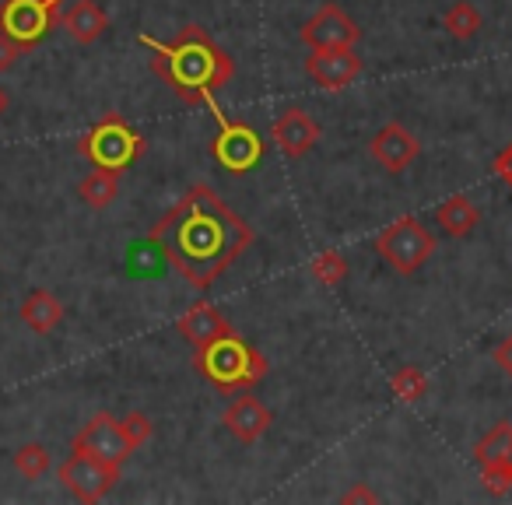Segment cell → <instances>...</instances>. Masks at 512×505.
<instances>
[{
  "instance_id": "obj_1",
  "label": "cell",
  "mask_w": 512,
  "mask_h": 505,
  "mask_svg": "<svg viewBox=\"0 0 512 505\" xmlns=\"http://www.w3.org/2000/svg\"><path fill=\"white\" fill-rule=\"evenodd\" d=\"M148 239L162 249V257L186 285L207 292L249 249L253 228L211 186L197 183L155 221Z\"/></svg>"
},
{
  "instance_id": "obj_2",
  "label": "cell",
  "mask_w": 512,
  "mask_h": 505,
  "mask_svg": "<svg viewBox=\"0 0 512 505\" xmlns=\"http://www.w3.org/2000/svg\"><path fill=\"white\" fill-rule=\"evenodd\" d=\"M137 43L151 53V71L172 88L186 106H204L214 99L218 88H225L235 74V60L211 39V32L200 25L179 29L176 43H158L151 36H137Z\"/></svg>"
},
{
  "instance_id": "obj_3",
  "label": "cell",
  "mask_w": 512,
  "mask_h": 505,
  "mask_svg": "<svg viewBox=\"0 0 512 505\" xmlns=\"http://www.w3.org/2000/svg\"><path fill=\"white\" fill-rule=\"evenodd\" d=\"M197 372L211 386H218L221 393L249 390V386L264 383V376L271 372V362L264 358V351H256L249 341H242L239 334H225L211 344L197 348Z\"/></svg>"
},
{
  "instance_id": "obj_4",
  "label": "cell",
  "mask_w": 512,
  "mask_h": 505,
  "mask_svg": "<svg viewBox=\"0 0 512 505\" xmlns=\"http://www.w3.org/2000/svg\"><path fill=\"white\" fill-rule=\"evenodd\" d=\"M144 137L123 120L120 113H106L85 137L78 141V151L92 162V169H106V172H127L137 158L144 155Z\"/></svg>"
},
{
  "instance_id": "obj_5",
  "label": "cell",
  "mask_w": 512,
  "mask_h": 505,
  "mask_svg": "<svg viewBox=\"0 0 512 505\" xmlns=\"http://www.w3.org/2000/svg\"><path fill=\"white\" fill-rule=\"evenodd\" d=\"M204 106L211 109V116L218 120V134H214V141H211L214 162L225 172H232V176L253 172L256 165L264 162V151H267L264 137L256 134L246 120H232V116L221 113V106L214 99H207Z\"/></svg>"
},
{
  "instance_id": "obj_6",
  "label": "cell",
  "mask_w": 512,
  "mask_h": 505,
  "mask_svg": "<svg viewBox=\"0 0 512 505\" xmlns=\"http://www.w3.org/2000/svg\"><path fill=\"white\" fill-rule=\"evenodd\" d=\"M376 253L393 267L397 274L411 278L421 267L432 260L435 253V235L421 225V218L407 214V218H397L393 225H386L383 232L376 235Z\"/></svg>"
},
{
  "instance_id": "obj_7",
  "label": "cell",
  "mask_w": 512,
  "mask_h": 505,
  "mask_svg": "<svg viewBox=\"0 0 512 505\" xmlns=\"http://www.w3.org/2000/svg\"><path fill=\"white\" fill-rule=\"evenodd\" d=\"M60 4L64 0H4L0 4V32L15 39L25 53L36 50L60 22Z\"/></svg>"
},
{
  "instance_id": "obj_8",
  "label": "cell",
  "mask_w": 512,
  "mask_h": 505,
  "mask_svg": "<svg viewBox=\"0 0 512 505\" xmlns=\"http://www.w3.org/2000/svg\"><path fill=\"white\" fill-rule=\"evenodd\" d=\"M116 481H120V467L95 460V456H88V453H78V449H74L64 460V467H60V484H64L78 502H102V498L116 488Z\"/></svg>"
},
{
  "instance_id": "obj_9",
  "label": "cell",
  "mask_w": 512,
  "mask_h": 505,
  "mask_svg": "<svg viewBox=\"0 0 512 505\" xmlns=\"http://www.w3.org/2000/svg\"><path fill=\"white\" fill-rule=\"evenodd\" d=\"M299 39L309 50H341V46H358L362 29L355 18L341 11V4H323L306 25H302Z\"/></svg>"
},
{
  "instance_id": "obj_10",
  "label": "cell",
  "mask_w": 512,
  "mask_h": 505,
  "mask_svg": "<svg viewBox=\"0 0 512 505\" xmlns=\"http://www.w3.org/2000/svg\"><path fill=\"white\" fill-rule=\"evenodd\" d=\"M74 449L95 456V460H102V463H113V467H123V460L134 453L127 435H123L120 421L106 411H99L78 435H74Z\"/></svg>"
},
{
  "instance_id": "obj_11",
  "label": "cell",
  "mask_w": 512,
  "mask_h": 505,
  "mask_svg": "<svg viewBox=\"0 0 512 505\" xmlns=\"http://www.w3.org/2000/svg\"><path fill=\"white\" fill-rule=\"evenodd\" d=\"M362 57L355 46H341V50H313L306 60V74L313 85L327 88V92H341L351 81L362 78Z\"/></svg>"
},
{
  "instance_id": "obj_12",
  "label": "cell",
  "mask_w": 512,
  "mask_h": 505,
  "mask_svg": "<svg viewBox=\"0 0 512 505\" xmlns=\"http://www.w3.org/2000/svg\"><path fill=\"white\" fill-rule=\"evenodd\" d=\"M271 137L285 158H302L320 144V123H316L302 106H292L274 120Z\"/></svg>"
},
{
  "instance_id": "obj_13",
  "label": "cell",
  "mask_w": 512,
  "mask_h": 505,
  "mask_svg": "<svg viewBox=\"0 0 512 505\" xmlns=\"http://www.w3.org/2000/svg\"><path fill=\"white\" fill-rule=\"evenodd\" d=\"M369 155L376 158L386 172H404L418 162L421 141L407 127H400V123H386V127L369 141Z\"/></svg>"
},
{
  "instance_id": "obj_14",
  "label": "cell",
  "mask_w": 512,
  "mask_h": 505,
  "mask_svg": "<svg viewBox=\"0 0 512 505\" xmlns=\"http://www.w3.org/2000/svg\"><path fill=\"white\" fill-rule=\"evenodd\" d=\"M221 425H225L239 442L253 446V442L264 439L267 428L274 425V414H271V407H264L256 397H239V400H232V404L225 407V414H221Z\"/></svg>"
},
{
  "instance_id": "obj_15",
  "label": "cell",
  "mask_w": 512,
  "mask_h": 505,
  "mask_svg": "<svg viewBox=\"0 0 512 505\" xmlns=\"http://www.w3.org/2000/svg\"><path fill=\"white\" fill-rule=\"evenodd\" d=\"M176 330L193 344V348H200V344H211V341H218V337L232 334V327H228L225 316H221L214 306H207V302H197V306L186 309V313L179 316Z\"/></svg>"
},
{
  "instance_id": "obj_16",
  "label": "cell",
  "mask_w": 512,
  "mask_h": 505,
  "mask_svg": "<svg viewBox=\"0 0 512 505\" xmlns=\"http://www.w3.org/2000/svg\"><path fill=\"white\" fill-rule=\"evenodd\" d=\"M60 25H64L67 36H71L74 43L88 46L109 29V15L102 11L99 0H74L71 11H67V15H60Z\"/></svg>"
},
{
  "instance_id": "obj_17",
  "label": "cell",
  "mask_w": 512,
  "mask_h": 505,
  "mask_svg": "<svg viewBox=\"0 0 512 505\" xmlns=\"http://www.w3.org/2000/svg\"><path fill=\"white\" fill-rule=\"evenodd\" d=\"M18 313H22V323L29 330H36V334H53V330L60 327V320H64V302L53 292H46V288H36V292H29V299L22 302Z\"/></svg>"
},
{
  "instance_id": "obj_18",
  "label": "cell",
  "mask_w": 512,
  "mask_h": 505,
  "mask_svg": "<svg viewBox=\"0 0 512 505\" xmlns=\"http://www.w3.org/2000/svg\"><path fill=\"white\" fill-rule=\"evenodd\" d=\"M435 221H439V228L446 235H453V239H460V235H470L477 228V221H481V211H477V204L470 197H463V193H456V197L442 200L439 211H435Z\"/></svg>"
},
{
  "instance_id": "obj_19",
  "label": "cell",
  "mask_w": 512,
  "mask_h": 505,
  "mask_svg": "<svg viewBox=\"0 0 512 505\" xmlns=\"http://www.w3.org/2000/svg\"><path fill=\"white\" fill-rule=\"evenodd\" d=\"M78 193H81V200H85L88 207L102 211V207L113 204L116 193H120V176H116V172H106V169H95V172H88V176L81 179Z\"/></svg>"
},
{
  "instance_id": "obj_20",
  "label": "cell",
  "mask_w": 512,
  "mask_h": 505,
  "mask_svg": "<svg viewBox=\"0 0 512 505\" xmlns=\"http://www.w3.org/2000/svg\"><path fill=\"white\" fill-rule=\"evenodd\" d=\"M442 25H446V32L453 39H460V43H467V39H474L477 32H481V11L470 4V0H456V4H449L446 18H442Z\"/></svg>"
},
{
  "instance_id": "obj_21",
  "label": "cell",
  "mask_w": 512,
  "mask_h": 505,
  "mask_svg": "<svg viewBox=\"0 0 512 505\" xmlns=\"http://www.w3.org/2000/svg\"><path fill=\"white\" fill-rule=\"evenodd\" d=\"M509 449H512V425L509 421H498V425L474 446V460L481 463V467H491V463H502Z\"/></svg>"
},
{
  "instance_id": "obj_22",
  "label": "cell",
  "mask_w": 512,
  "mask_h": 505,
  "mask_svg": "<svg viewBox=\"0 0 512 505\" xmlns=\"http://www.w3.org/2000/svg\"><path fill=\"white\" fill-rule=\"evenodd\" d=\"M390 390H393V397H397L400 404H418V400L428 393V376L418 369V365H404V369L393 372Z\"/></svg>"
},
{
  "instance_id": "obj_23",
  "label": "cell",
  "mask_w": 512,
  "mask_h": 505,
  "mask_svg": "<svg viewBox=\"0 0 512 505\" xmlns=\"http://www.w3.org/2000/svg\"><path fill=\"white\" fill-rule=\"evenodd\" d=\"M15 470L25 477V481H39V477L50 470V449L39 446V442H25L15 453Z\"/></svg>"
},
{
  "instance_id": "obj_24",
  "label": "cell",
  "mask_w": 512,
  "mask_h": 505,
  "mask_svg": "<svg viewBox=\"0 0 512 505\" xmlns=\"http://www.w3.org/2000/svg\"><path fill=\"white\" fill-rule=\"evenodd\" d=\"M309 271H313V278L320 281V285H341L344 278H348V260L337 253V249H327V253H320V257L309 264Z\"/></svg>"
},
{
  "instance_id": "obj_25",
  "label": "cell",
  "mask_w": 512,
  "mask_h": 505,
  "mask_svg": "<svg viewBox=\"0 0 512 505\" xmlns=\"http://www.w3.org/2000/svg\"><path fill=\"white\" fill-rule=\"evenodd\" d=\"M120 428H123V435H127L130 449L144 446V442H148L151 435H155V425H151V418L144 411H130L127 418L120 421Z\"/></svg>"
},
{
  "instance_id": "obj_26",
  "label": "cell",
  "mask_w": 512,
  "mask_h": 505,
  "mask_svg": "<svg viewBox=\"0 0 512 505\" xmlns=\"http://www.w3.org/2000/svg\"><path fill=\"white\" fill-rule=\"evenodd\" d=\"M22 46L15 43V39H8L4 32H0V74L4 71H11V67L18 64V57H22Z\"/></svg>"
},
{
  "instance_id": "obj_27",
  "label": "cell",
  "mask_w": 512,
  "mask_h": 505,
  "mask_svg": "<svg viewBox=\"0 0 512 505\" xmlns=\"http://www.w3.org/2000/svg\"><path fill=\"white\" fill-rule=\"evenodd\" d=\"M491 172H495V176L512 190V144H505V148L498 151L495 162H491Z\"/></svg>"
},
{
  "instance_id": "obj_28",
  "label": "cell",
  "mask_w": 512,
  "mask_h": 505,
  "mask_svg": "<svg viewBox=\"0 0 512 505\" xmlns=\"http://www.w3.org/2000/svg\"><path fill=\"white\" fill-rule=\"evenodd\" d=\"M341 502H379V495H376V491H372V488H365V484H355V488H348V491H344V495H341Z\"/></svg>"
},
{
  "instance_id": "obj_29",
  "label": "cell",
  "mask_w": 512,
  "mask_h": 505,
  "mask_svg": "<svg viewBox=\"0 0 512 505\" xmlns=\"http://www.w3.org/2000/svg\"><path fill=\"white\" fill-rule=\"evenodd\" d=\"M495 362H498V369H505L512 376V337H505L495 348Z\"/></svg>"
},
{
  "instance_id": "obj_30",
  "label": "cell",
  "mask_w": 512,
  "mask_h": 505,
  "mask_svg": "<svg viewBox=\"0 0 512 505\" xmlns=\"http://www.w3.org/2000/svg\"><path fill=\"white\" fill-rule=\"evenodd\" d=\"M4 109H8V92L0 88V116H4Z\"/></svg>"
},
{
  "instance_id": "obj_31",
  "label": "cell",
  "mask_w": 512,
  "mask_h": 505,
  "mask_svg": "<svg viewBox=\"0 0 512 505\" xmlns=\"http://www.w3.org/2000/svg\"><path fill=\"white\" fill-rule=\"evenodd\" d=\"M502 467H505V470H509V474H512V449H509V453H505V460H502Z\"/></svg>"
},
{
  "instance_id": "obj_32",
  "label": "cell",
  "mask_w": 512,
  "mask_h": 505,
  "mask_svg": "<svg viewBox=\"0 0 512 505\" xmlns=\"http://www.w3.org/2000/svg\"><path fill=\"white\" fill-rule=\"evenodd\" d=\"M509 379H512V376H509Z\"/></svg>"
}]
</instances>
